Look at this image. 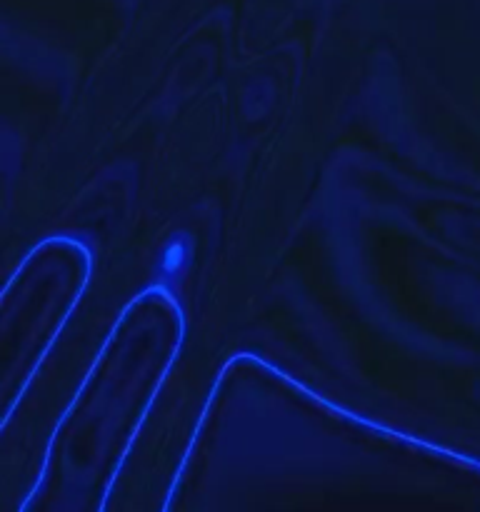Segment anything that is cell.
<instances>
[{
  "mask_svg": "<svg viewBox=\"0 0 480 512\" xmlns=\"http://www.w3.org/2000/svg\"><path fill=\"white\" fill-rule=\"evenodd\" d=\"M180 260H183V245L175 243L173 248L168 250V255H165V265H168V268H175V265H178Z\"/></svg>",
  "mask_w": 480,
  "mask_h": 512,
  "instance_id": "obj_1",
  "label": "cell"
}]
</instances>
